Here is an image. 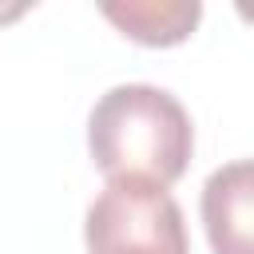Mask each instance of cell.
Segmentation results:
<instances>
[{
	"mask_svg": "<svg viewBox=\"0 0 254 254\" xmlns=\"http://www.w3.org/2000/svg\"><path fill=\"white\" fill-rule=\"evenodd\" d=\"M87 151L107 183H151L167 190L190 163L194 127L167 87L119 83L87 115Z\"/></svg>",
	"mask_w": 254,
	"mask_h": 254,
	"instance_id": "cell-1",
	"label": "cell"
},
{
	"mask_svg": "<svg viewBox=\"0 0 254 254\" xmlns=\"http://www.w3.org/2000/svg\"><path fill=\"white\" fill-rule=\"evenodd\" d=\"M198 210L214 254H254V159L210 171Z\"/></svg>",
	"mask_w": 254,
	"mask_h": 254,
	"instance_id": "cell-3",
	"label": "cell"
},
{
	"mask_svg": "<svg viewBox=\"0 0 254 254\" xmlns=\"http://www.w3.org/2000/svg\"><path fill=\"white\" fill-rule=\"evenodd\" d=\"M87 254H190L183 210L151 183H107L87 206Z\"/></svg>",
	"mask_w": 254,
	"mask_h": 254,
	"instance_id": "cell-2",
	"label": "cell"
},
{
	"mask_svg": "<svg viewBox=\"0 0 254 254\" xmlns=\"http://www.w3.org/2000/svg\"><path fill=\"white\" fill-rule=\"evenodd\" d=\"M103 16L131 40L147 44V48H171L183 44L198 16L202 4L198 0H127V4H103Z\"/></svg>",
	"mask_w": 254,
	"mask_h": 254,
	"instance_id": "cell-4",
	"label": "cell"
},
{
	"mask_svg": "<svg viewBox=\"0 0 254 254\" xmlns=\"http://www.w3.org/2000/svg\"><path fill=\"white\" fill-rule=\"evenodd\" d=\"M238 16H246V20H254V4H246V0H242V4H238Z\"/></svg>",
	"mask_w": 254,
	"mask_h": 254,
	"instance_id": "cell-6",
	"label": "cell"
},
{
	"mask_svg": "<svg viewBox=\"0 0 254 254\" xmlns=\"http://www.w3.org/2000/svg\"><path fill=\"white\" fill-rule=\"evenodd\" d=\"M20 12H24V4H12V8H4V12H0V20H8V16H20Z\"/></svg>",
	"mask_w": 254,
	"mask_h": 254,
	"instance_id": "cell-5",
	"label": "cell"
}]
</instances>
